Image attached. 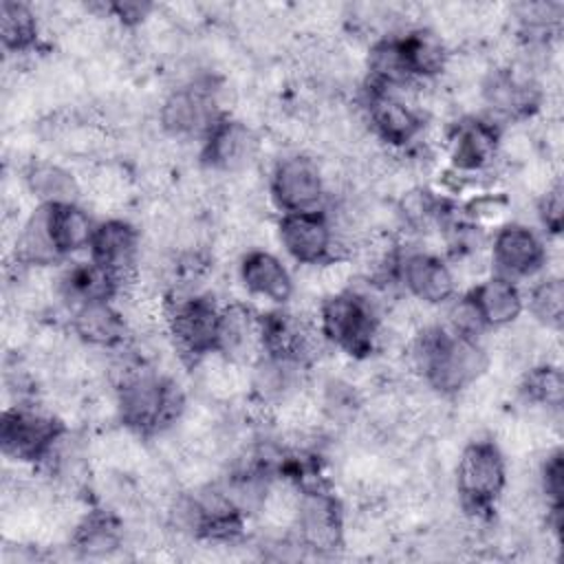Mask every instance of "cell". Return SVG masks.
<instances>
[{"label": "cell", "instance_id": "obj_18", "mask_svg": "<svg viewBox=\"0 0 564 564\" xmlns=\"http://www.w3.org/2000/svg\"><path fill=\"white\" fill-rule=\"evenodd\" d=\"M70 328L84 346L97 350H117L128 337V319L115 300L84 302L70 308Z\"/></svg>", "mask_w": 564, "mask_h": 564}, {"label": "cell", "instance_id": "obj_4", "mask_svg": "<svg viewBox=\"0 0 564 564\" xmlns=\"http://www.w3.org/2000/svg\"><path fill=\"white\" fill-rule=\"evenodd\" d=\"M454 480L463 509L471 516H485L496 507L509 485L502 449L487 438L467 443L456 458Z\"/></svg>", "mask_w": 564, "mask_h": 564}, {"label": "cell", "instance_id": "obj_19", "mask_svg": "<svg viewBox=\"0 0 564 564\" xmlns=\"http://www.w3.org/2000/svg\"><path fill=\"white\" fill-rule=\"evenodd\" d=\"M467 293L471 295L489 330L511 328L518 322V317L524 313L522 286L505 275L487 273Z\"/></svg>", "mask_w": 564, "mask_h": 564}, {"label": "cell", "instance_id": "obj_16", "mask_svg": "<svg viewBox=\"0 0 564 564\" xmlns=\"http://www.w3.org/2000/svg\"><path fill=\"white\" fill-rule=\"evenodd\" d=\"M216 352L240 364L251 366L262 352V313H256L242 302H227L220 306Z\"/></svg>", "mask_w": 564, "mask_h": 564}, {"label": "cell", "instance_id": "obj_7", "mask_svg": "<svg viewBox=\"0 0 564 564\" xmlns=\"http://www.w3.org/2000/svg\"><path fill=\"white\" fill-rule=\"evenodd\" d=\"M269 198L280 214L328 207L330 192L322 163L306 152L280 156L269 172Z\"/></svg>", "mask_w": 564, "mask_h": 564}, {"label": "cell", "instance_id": "obj_28", "mask_svg": "<svg viewBox=\"0 0 564 564\" xmlns=\"http://www.w3.org/2000/svg\"><path fill=\"white\" fill-rule=\"evenodd\" d=\"M511 209V203L507 196L498 194V192H480L474 198H469V203L465 205V216L467 223L487 229L489 225L500 227L507 220V214Z\"/></svg>", "mask_w": 564, "mask_h": 564}, {"label": "cell", "instance_id": "obj_12", "mask_svg": "<svg viewBox=\"0 0 564 564\" xmlns=\"http://www.w3.org/2000/svg\"><path fill=\"white\" fill-rule=\"evenodd\" d=\"M88 258L106 269L119 282L123 293L132 289L139 278L141 231L123 218L99 220L88 247Z\"/></svg>", "mask_w": 564, "mask_h": 564}, {"label": "cell", "instance_id": "obj_1", "mask_svg": "<svg viewBox=\"0 0 564 564\" xmlns=\"http://www.w3.org/2000/svg\"><path fill=\"white\" fill-rule=\"evenodd\" d=\"M408 352L414 372L443 397L474 388L491 364L480 339L454 335L443 324L421 326L412 335Z\"/></svg>", "mask_w": 564, "mask_h": 564}, {"label": "cell", "instance_id": "obj_9", "mask_svg": "<svg viewBox=\"0 0 564 564\" xmlns=\"http://www.w3.org/2000/svg\"><path fill=\"white\" fill-rule=\"evenodd\" d=\"M275 234L284 253L300 267H319L339 258L337 231L326 207L315 212L280 214Z\"/></svg>", "mask_w": 564, "mask_h": 564}, {"label": "cell", "instance_id": "obj_17", "mask_svg": "<svg viewBox=\"0 0 564 564\" xmlns=\"http://www.w3.org/2000/svg\"><path fill=\"white\" fill-rule=\"evenodd\" d=\"M238 280L247 295L284 306L295 295V280L269 249H247L238 262Z\"/></svg>", "mask_w": 564, "mask_h": 564}, {"label": "cell", "instance_id": "obj_29", "mask_svg": "<svg viewBox=\"0 0 564 564\" xmlns=\"http://www.w3.org/2000/svg\"><path fill=\"white\" fill-rule=\"evenodd\" d=\"M535 209H538V218L544 225V229L549 234L557 236L562 229V218H564V200H562L560 178L553 185H549L542 194H538Z\"/></svg>", "mask_w": 564, "mask_h": 564}, {"label": "cell", "instance_id": "obj_8", "mask_svg": "<svg viewBox=\"0 0 564 564\" xmlns=\"http://www.w3.org/2000/svg\"><path fill=\"white\" fill-rule=\"evenodd\" d=\"M64 432V423L53 412L33 405H13L2 414V452L9 460L42 465Z\"/></svg>", "mask_w": 564, "mask_h": 564}, {"label": "cell", "instance_id": "obj_2", "mask_svg": "<svg viewBox=\"0 0 564 564\" xmlns=\"http://www.w3.org/2000/svg\"><path fill=\"white\" fill-rule=\"evenodd\" d=\"M112 403L119 423L137 436H150L172 427L187 408L176 381L150 370L141 359H126L119 366Z\"/></svg>", "mask_w": 564, "mask_h": 564}, {"label": "cell", "instance_id": "obj_10", "mask_svg": "<svg viewBox=\"0 0 564 564\" xmlns=\"http://www.w3.org/2000/svg\"><path fill=\"white\" fill-rule=\"evenodd\" d=\"M489 262L491 273L513 282L535 278L544 273L549 264L546 240L533 227L509 220L496 227L489 238Z\"/></svg>", "mask_w": 564, "mask_h": 564}, {"label": "cell", "instance_id": "obj_24", "mask_svg": "<svg viewBox=\"0 0 564 564\" xmlns=\"http://www.w3.org/2000/svg\"><path fill=\"white\" fill-rule=\"evenodd\" d=\"M0 37L9 53H26L37 44L40 18L31 4L0 2Z\"/></svg>", "mask_w": 564, "mask_h": 564}, {"label": "cell", "instance_id": "obj_26", "mask_svg": "<svg viewBox=\"0 0 564 564\" xmlns=\"http://www.w3.org/2000/svg\"><path fill=\"white\" fill-rule=\"evenodd\" d=\"M520 392L527 403L546 412H560L564 397V379L560 366L553 361H540L538 366L529 368L522 377Z\"/></svg>", "mask_w": 564, "mask_h": 564}, {"label": "cell", "instance_id": "obj_13", "mask_svg": "<svg viewBox=\"0 0 564 564\" xmlns=\"http://www.w3.org/2000/svg\"><path fill=\"white\" fill-rule=\"evenodd\" d=\"M295 544L315 551L330 553L344 542V511L335 494L328 487L304 489L300 496L295 522Z\"/></svg>", "mask_w": 564, "mask_h": 564}, {"label": "cell", "instance_id": "obj_22", "mask_svg": "<svg viewBox=\"0 0 564 564\" xmlns=\"http://www.w3.org/2000/svg\"><path fill=\"white\" fill-rule=\"evenodd\" d=\"M70 546L84 557H108L123 546V522L106 509L88 511L77 520Z\"/></svg>", "mask_w": 564, "mask_h": 564}, {"label": "cell", "instance_id": "obj_11", "mask_svg": "<svg viewBox=\"0 0 564 564\" xmlns=\"http://www.w3.org/2000/svg\"><path fill=\"white\" fill-rule=\"evenodd\" d=\"M397 284L405 295L423 306H445L458 295V275L454 267L438 253L412 249L399 253Z\"/></svg>", "mask_w": 564, "mask_h": 564}, {"label": "cell", "instance_id": "obj_15", "mask_svg": "<svg viewBox=\"0 0 564 564\" xmlns=\"http://www.w3.org/2000/svg\"><path fill=\"white\" fill-rule=\"evenodd\" d=\"M500 128L491 119L467 117L447 134V154L452 167L463 174H485L500 156Z\"/></svg>", "mask_w": 564, "mask_h": 564}, {"label": "cell", "instance_id": "obj_27", "mask_svg": "<svg viewBox=\"0 0 564 564\" xmlns=\"http://www.w3.org/2000/svg\"><path fill=\"white\" fill-rule=\"evenodd\" d=\"M443 326L449 333L467 337V339H480L489 330L469 293L454 295L445 304V324Z\"/></svg>", "mask_w": 564, "mask_h": 564}, {"label": "cell", "instance_id": "obj_5", "mask_svg": "<svg viewBox=\"0 0 564 564\" xmlns=\"http://www.w3.org/2000/svg\"><path fill=\"white\" fill-rule=\"evenodd\" d=\"M220 306L209 293H167L163 300L165 328L174 348L192 364L216 352Z\"/></svg>", "mask_w": 564, "mask_h": 564}, {"label": "cell", "instance_id": "obj_23", "mask_svg": "<svg viewBox=\"0 0 564 564\" xmlns=\"http://www.w3.org/2000/svg\"><path fill=\"white\" fill-rule=\"evenodd\" d=\"M46 218L59 258H70L84 251L88 253L97 223L93 220L86 207H82L79 203L46 207Z\"/></svg>", "mask_w": 564, "mask_h": 564}, {"label": "cell", "instance_id": "obj_3", "mask_svg": "<svg viewBox=\"0 0 564 564\" xmlns=\"http://www.w3.org/2000/svg\"><path fill=\"white\" fill-rule=\"evenodd\" d=\"M315 319L326 344L352 359L370 357L379 348L381 319L377 304L355 286L322 297Z\"/></svg>", "mask_w": 564, "mask_h": 564}, {"label": "cell", "instance_id": "obj_20", "mask_svg": "<svg viewBox=\"0 0 564 564\" xmlns=\"http://www.w3.org/2000/svg\"><path fill=\"white\" fill-rule=\"evenodd\" d=\"M399 42L408 73L414 82H430L447 70L452 55L443 35H438L436 31L425 26H412L399 33Z\"/></svg>", "mask_w": 564, "mask_h": 564}, {"label": "cell", "instance_id": "obj_6", "mask_svg": "<svg viewBox=\"0 0 564 564\" xmlns=\"http://www.w3.org/2000/svg\"><path fill=\"white\" fill-rule=\"evenodd\" d=\"M419 86L405 90L364 88V121L370 134L392 150H405L421 139L425 128L423 108L419 106Z\"/></svg>", "mask_w": 564, "mask_h": 564}, {"label": "cell", "instance_id": "obj_14", "mask_svg": "<svg viewBox=\"0 0 564 564\" xmlns=\"http://www.w3.org/2000/svg\"><path fill=\"white\" fill-rule=\"evenodd\" d=\"M260 139L251 126L240 119H220L203 139L200 159L218 174H245L258 159Z\"/></svg>", "mask_w": 564, "mask_h": 564}, {"label": "cell", "instance_id": "obj_25", "mask_svg": "<svg viewBox=\"0 0 564 564\" xmlns=\"http://www.w3.org/2000/svg\"><path fill=\"white\" fill-rule=\"evenodd\" d=\"M524 311H529L542 328L557 330L564 315L562 278L557 273H544L538 282H533L529 291H524Z\"/></svg>", "mask_w": 564, "mask_h": 564}, {"label": "cell", "instance_id": "obj_21", "mask_svg": "<svg viewBox=\"0 0 564 564\" xmlns=\"http://www.w3.org/2000/svg\"><path fill=\"white\" fill-rule=\"evenodd\" d=\"M24 185L37 205L55 207L79 203L82 183L64 165L53 161H35L24 172Z\"/></svg>", "mask_w": 564, "mask_h": 564}]
</instances>
